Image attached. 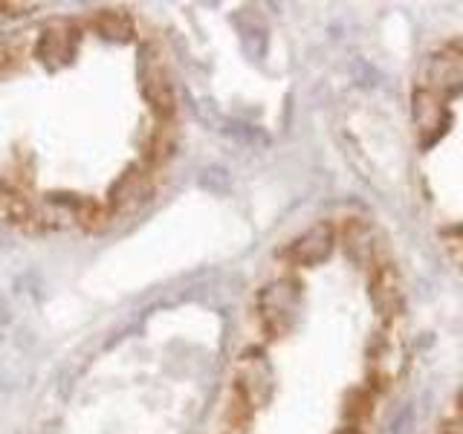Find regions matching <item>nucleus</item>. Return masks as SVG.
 <instances>
[{
    "label": "nucleus",
    "instance_id": "nucleus-6",
    "mask_svg": "<svg viewBox=\"0 0 463 434\" xmlns=\"http://www.w3.org/2000/svg\"><path fill=\"white\" fill-rule=\"evenodd\" d=\"M443 246H446L449 258H452L455 264L463 269V231H446V235H443Z\"/></svg>",
    "mask_w": 463,
    "mask_h": 434
},
{
    "label": "nucleus",
    "instance_id": "nucleus-5",
    "mask_svg": "<svg viewBox=\"0 0 463 434\" xmlns=\"http://www.w3.org/2000/svg\"><path fill=\"white\" fill-rule=\"evenodd\" d=\"M342 414H345V420H347V423H351L354 429H359L362 420H365V417L371 414V391H368V388H356V391H351V394H347V400H345Z\"/></svg>",
    "mask_w": 463,
    "mask_h": 434
},
{
    "label": "nucleus",
    "instance_id": "nucleus-3",
    "mask_svg": "<svg viewBox=\"0 0 463 434\" xmlns=\"http://www.w3.org/2000/svg\"><path fill=\"white\" fill-rule=\"evenodd\" d=\"M333 246H336V226L316 223L304 231L301 238L293 241V246L287 250V258H289V264H296V267H316L330 258Z\"/></svg>",
    "mask_w": 463,
    "mask_h": 434
},
{
    "label": "nucleus",
    "instance_id": "nucleus-4",
    "mask_svg": "<svg viewBox=\"0 0 463 434\" xmlns=\"http://www.w3.org/2000/svg\"><path fill=\"white\" fill-rule=\"evenodd\" d=\"M463 87V55L455 50H443L429 58L426 64V90L438 93L440 99Z\"/></svg>",
    "mask_w": 463,
    "mask_h": 434
},
{
    "label": "nucleus",
    "instance_id": "nucleus-7",
    "mask_svg": "<svg viewBox=\"0 0 463 434\" xmlns=\"http://www.w3.org/2000/svg\"><path fill=\"white\" fill-rule=\"evenodd\" d=\"M438 434H463V431H460V426H443Z\"/></svg>",
    "mask_w": 463,
    "mask_h": 434
},
{
    "label": "nucleus",
    "instance_id": "nucleus-9",
    "mask_svg": "<svg viewBox=\"0 0 463 434\" xmlns=\"http://www.w3.org/2000/svg\"><path fill=\"white\" fill-rule=\"evenodd\" d=\"M339 434H362V431H359V429H354V426H347V429H342Z\"/></svg>",
    "mask_w": 463,
    "mask_h": 434
},
{
    "label": "nucleus",
    "instance_id": "nucleus-1",
    "mask_svg": "<svg viewBox=\"0 0 463 434\" xmlns=\"http://www.w3.org/2000/svg\"><path fill=\"white\" fill-rule=\"evenodd\" d=\"M371 304L376 316L385 322V327H391L402 318V310H405L402 278L394 267V260L385 258V252L371 264Z\"/></svg>",
    "mask_w": 463,
    "mask_h": 434
},
{
    "label": "nucleus",
    "instance_id": "nucleus-8",
    "mask_svg": "<svg viewBox=\"0 0 463 434\" xmlns=\"http://www.w3.org/2000/svg\"><path fill=\"white\" fill-rule=\"evenodd\" d=\"M458 414L463 417V391H460V394H458Z\"/></svg>",
    "mask_w": 463,
    "mask_h": 434
},
{
    "label": "nucleus",
    "instance_id": "nucleus-2",
    "mask_svg": "<svg viewBox=\"0 0 463 434\" xmlns=\"http://www.w3.org/2000/svg\"><path fill=\"white\" fill-rule=\"evenodd\" d=\"M411 119L417 127L420 145H431L438 142L440 134L449 125V110L443 105V99L438 93L426 90V87H417L411 96Z\"/></svg>",
    "mask_w": 463,
    "mask_h": 434
}]
</instances>
